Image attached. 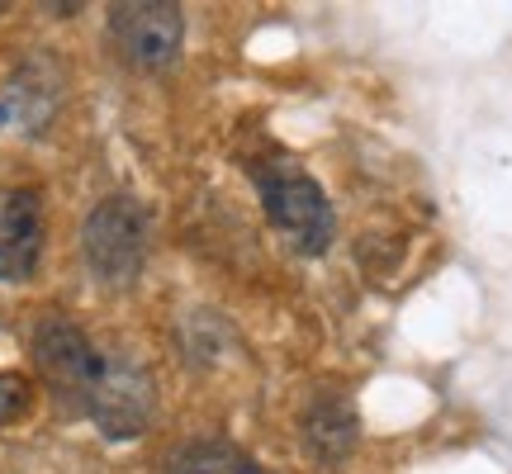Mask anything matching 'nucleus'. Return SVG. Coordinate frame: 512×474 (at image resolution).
Segmentation results:
<instances>
[{
    "instance_id": "1a4fd4ad",
    "label": "nucleus",
    "mask_w": 512,
    "mask_h": 474,
    "mask_svg": "<svg viewBox=\"0 0 512 474\" xmlns=\"http://www.w3.org/2000/svg\"><path fill=\"white\" fill-rule=\"evenodd\" d=\"M166 474H266L256 465L252 456H242L238 446H228V441H190L181 446Z\"/></svg>"
},
{
    "instance_id": "f257e3e1",
    "label": "nucleus",
    "mask_w": 512,
    "mask_h": 474,
    "mask_svg": "<svg viewBox=\"0 0 512 474\" xmlns=\"http://www.w3.org/2000/svg\"><path fill=\"white\" fill-rule=\"evenodd\" d=\"M252 176H256V190H261V204H266V219L275 223V233L304 256L328 252L332 233H337V219H332V204L323 195V185L313 181L309 171L285 162V157L252 166Z\"/></svg>"
},
{
    "instance_id": "39448f33",
    "label": "nucleus",
    "mask_w": 512,
    "mask_h": 474,
    "mask_svg": "<svg viewBox=\"0 0 512 474\" xmlns=\"http://www.w3.org/2000/svg\"><path fill=\"white\" fill-rule=\"evenodd\" d=\"M152 375H147V365H138L133 356L124 351H110V356H100V375H95V389L91 399H86V413L95 418V427L114 441H128L138 437L147 422H152Z\"/></svg>"
},
{
    "instance_id": "0eeeda50",
    "label": "nucleus",
    "mask_w": 512,
    "mask_h": 474,
    "mask_svg": "<svg viewBox=\"0 0 512 474\" xmlns=\"http://www.w3.org/2000/svg\"><path fill=\"white\" fill-rule=\"evenodd\" d=\"M57 110V72L34 57L15 67V76L0 86V124L10 133H38Z\"/></svg>"
},
{
    "instance_id": "9b49d317",
    "label": "nucleus",
    "mask_w": 512,
    "mask_h": 474,
    "mask_svg": "<svg viewBox=\"0 0 512 474\" xmlns=\"http://www.w3.org/2000/svg\"><path fill=\"white\" fill-rule=\"evenodd\" d=\"M0 10H5V5H0Z\"/></svg>"
},
{
    "instance_id": "423d86ee",
    "label": "nucleus",
    "mask_w": 512,
    "mask_h": 474,
    "mask_svg": "<svg viewBox=\"0 0 512 474\" xmlns=\"http://www.w3.org/2000/svg\"><path fill=\"white\" fill-rule=\"evenodd\" d=\"M43 200L38 190H10L0 195V280L24 285L38 271L43 256Z\"/></svg>"
},
{
    "instance_id": "9d476101",
    "label": "nucleus",
    "mask_w": 512,
    "mask_h": 474,
    "mask_svg": "<svg viewBox=\"0 0 512 474\" xmlns=\"http://www.w3.org/2000/svg\"><path fill=\"white\" fill-rule=\"evenodd\" d=\"M29 403H34V384L15 375V370H5L0 375V427H15L29 413Z\"/></svg>"
},
{
    "instance_id": "20e7f679",
    "label": "nucleus",
    "mask_w": 512,
    "mask_h": 474,
    "mask_svg": "<svg viewBox=\"0 0 512 474\" xmlns=\"http://www.w3.org/2000/svg\"><path fill=\"white\" fill-rule=\"evenodd\" d=\"M110 38L124 62L162 72L185 48V10L171 0H124L110 10Z\"/></svg>"
},
{
    "instance_id": "f03ea898",
    "label": "nucleus",
    "mask_w": 512,
    "mask_h": 474,
    "mask_svg": "<svg viewBox=\"0 0 512 474\" xmlns=\"http://www.w3.org/2000/svg\"><path fill=\"white\" fill-rule=\"evenodd\" d=\"M147 209L133 195H110L86 214L81 252L100 285H128L147 261Z\"/></svg>"
},
{
    "instance_id": "7ed1b4c3",
    "label": "nucleus",
    "mask_w": 512,
    "mask_h": 474,
    "mask_svg": "<svg viewBox=\"0 0 512 474\" xmlns=\"http://www.w3.org/2000/svg\"><path fill=\"white\" fill-rule=\"evenodd\" d=\"M29 347H34V370L53 389V399L67 413H86V399L100 375V351L86 342V332L67 323L62 313H48V318H38Z\"/></svg>"
},
{
    "instance_id": "6e6552de",
    "label": "nucleus",
    "mask_w": 512,
    "mask_h": 474,
    "mask_svg": "<svg viewBox=\"0 0 512 474\" xmlns=\"http://www.w3.org/2000/svg\"><path fill=\"white\" fill-rule=\"evenodd\" d=\"M304 451L318 465H342L356 451V408L342 394H318L304 408Z\"/></svg>"
}]
</instances>
